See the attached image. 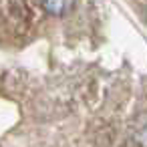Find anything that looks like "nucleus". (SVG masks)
<instances>
[{"label":"nucleus","instance_id":"obj_1","mask_svg":"<svg viewBox=\"0 0 147 147\" xmlns=\"http://www.w3.org/2000/svg\"><path fill=\"white\" fill-rule=\"evenodd\" d=\"M73 2L75 0H42L47 12H51V14H65L73 6Z\"/></svg>","mask_w":147,"mask_h":147}]
</instances>
